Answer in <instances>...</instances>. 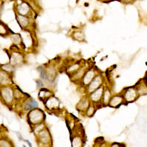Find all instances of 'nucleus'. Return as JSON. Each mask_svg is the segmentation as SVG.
I'll return each instance as SVG.
<instances>
[{
  "label": "nucleus",
  "mask_w": 147,
  "mask_h": 147,
  "mask_svg": "<svg viewBox=\"0 0 147 147\" xmlns=\"http://www.w3.org/2000/svg\"><path fill=\"white\" fill-rule=\"evenodd\" d=\"M0 94L5 102L10 103L13 100V92L9 87H6V86L2 87V88L0 90Z\"/></svg>",
  "instance_id": "obj_1"
},
{
  "label": "nucleus",
  "mask_w": 147,
  "mask_h": 147,
  "mask_svg": "<svg viewBox=\"0 0 147 147\" xmlns=\"http://www.w3.org/2000/svg\"><path fill=\"white\" fill-rule=\"evenodd\" d=\"M10 83V77L8 73L5 71H0V85L6 86Z\"/></svg>",
  "instance_id": "obj_2"
},
{
  "label": "nucleus",
  "mask_w": 147,
  "mask_h": 147,
  "mask_svg": "<svg viewBox=\"0 0 147 147\" xmlns=\"http://www.w3.org/2000/svg\"><path fill=\"white\" fill-rule=\"evenodd\" d=\"M100 83L101 80L99 77H96V79H94V80L91 82V84H90L89 90H90V92H93V90H94V89L96 88L99 86V85H100Z\"/></svg>",
  "instance_id": "obj_3"
},
{
  "label": "nucleus",
  "mask_w": 147,
  "mask_h": 147,
  "mask_svg": "<svg viewBox=\"0 0 147 147\" xmlns=\"http://www.w3.org/2000/svg\"><path fill=\"white\" fill-rule=\"evenodd\" d=\"M121 102V98L120 96H115L110 102V106L112 107H117Z\"/></svg>",
  "instance_id": "obj_4"
},
{
  "label": "nucleus",
  "mask_w": 147,
  "mask_h": 147,
  "mask_svg": "<svg viewBox=\"0 0 147 147\" xmlns=\"http://www.w3.org/2000/svg\"><path fill=\"white\" fill-rule=\"evenodd\" d=\"M126 99L129 101H132L136 98V92L134 90H129L126 94Z\"/></svg>",
  "instance_id": "obj_5"
},
{
  "label": "nucleus",
  "mask_w": 147,
  "mask_h": 147,
  "mask_svg": "<svg viewBox=\"0 0 147 147\" xmlns=\"http://www.w3.org/2000/svg\"><path fill=\"white\" fill-rule=\"evenodd\" d=\"M18 11L20 12V13L25 14L28 12L29 7L28 6H27V4H22V5H21L20 6L18 7Z\"/></svg>",
  "instance_id": "obj_6"
},
{
  "label": "nucleus",
  "mask_w": 147,
  "mask_h": 147,
  "mask_svg": "<svg viewBox=\"0 0 147 147\" xmlns=\"http://www.w3.org/2000/svg\"><path fill=\"white\" fill-rule=\"evenodd\" d=\"M102 88L96 90L94 94H93V95H92V96H91L92 99H93V100H94V101L99 100V98H100V96H101V95H102Z\"/></svg>",
  "instance_id": "obj_7"
},
{
  "label": "nucleus",
  "mask_w": 147,
  "mask_h": 147,
  "mask_svg": "<svg viewBox=\"0 0 147 147\" xmlns=\"http://www.w3.org/2000/svg\"><path fill=\"white\" fill-rule=\"evenodd\" d=\"M94 75V74L93 71H89L88 73L86 74L85 79H84L85 83H88L89 82H90V81L92 80V78H93Z\"/></svg>",
  "instance_id": "obj_8"
},
{
  "label": "nucleus",
  "mask_w": 147,
  "mask_h": 147,
  "mask_svg": "<svg viewBox=\"0 0 147 147\" xmlns=\"http://www.w3.org/2000/svg\"><path fill=\"white\" fill-rule=\"evenodd\" d=\"M6 34H7V27L2 22H0V35H5Z\"/></svg>",
  "instance_id": "obj_9"
},
{
  "label": "nucleus",
  "mask_w": 147,
  "mask_h": 147,
  "mask_svg": "<svg viewBox=\"0 0 147 147\" xmlns=\"http://www.w3.org/2000/svg\"><path fill=\"white\" fill-rule=\"evenodd\" d=\"M109 98H110V92H109L108 90H107V91L105 93V95H104V100H105V102H107Z\"/></svg>",
  "instance_id": "obj_10"
},
{
  "label": "nucleus",
  "mask_w": 147,
  "mask_h": 147,
  "mask_svg": "<svg viewBox=\"0 0 147 147\" xmlns=\"http://www.w3.org/2000/svg\"><path fill=\"white\" fill-rule=\"evenodd\" d=\"M127 1H128V0H127Z\"/></svg>",
  "instance_id": "obj_11"
}]
</instances>
